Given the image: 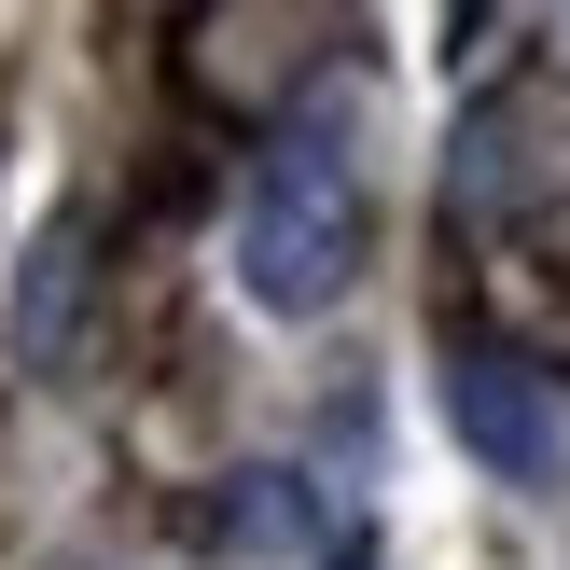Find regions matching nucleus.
I'll return each instance as SVG.
<instances>
[{"instance_id":"f257e3e1","label":"nucleus","mask_w":570,"mask_h":570,"mask_svg":"<svg viewBox=\"0 0 570 570\" xmlns=\"http://www.w3.org/2000/svg\"><path fill=\"white\" fill-rule=\"evenodd\" d=\"M362 265V167L334 126H293L265 167H250V209H237V293L265 321H321Z\"/></svg>"},{"instance_id":"f03ea898","label":"nucleus","mask_w":570,"mask_h":570,"mask_svg":"<svg viewBox=\"0 0 570 570\" xmlns=\"http://www.w3.org/2000/svg\"><path fill=\"white\" fill-rule=\"evenodd\" d=\"M460 432L488 445L501 473H557V417H543V390H529L515 362H460Z\"/></svg>"}]
</instances>
